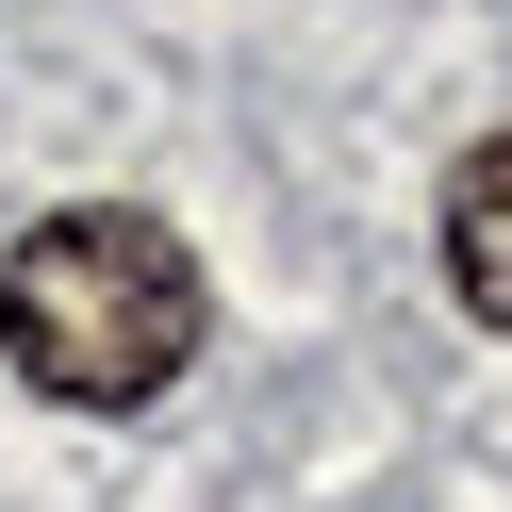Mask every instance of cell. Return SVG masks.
I'll return each instance as SVG.
<instances>
[{
    "label": "cell",
    "instance_id": "6da1fadb",
    "mask_svg": "<svg viewBox=\"0 0 512 512\" xmlns=\"http://www.w3.org/2000/svg\"><path fill=\"white\" fill-rule=\"evenodd\" d=\"M199 265H182L166 215L133 199H83V215H34L17 232V265H0V347H17V380L67 413H149L182 364H199Z\"/></svg>",
    "mask_w": 512,
    "mask_h": 512
},
{
    "label": "cell",
    "instance_id": "7a4b0ae2",
    "mask_svg": "<svg viewBox=\"0 0 512 512\" xmlns=\"http://www.w3.org/2000/svg\"><path fill=\"white\" fill-rule=\"evenodd\" d=\"M446 281H463L479 331H512V133H479L446 166Z\"/></svg>",
    "mask_w": 512,
    "mask_h": 512
}]
</instances>
